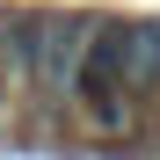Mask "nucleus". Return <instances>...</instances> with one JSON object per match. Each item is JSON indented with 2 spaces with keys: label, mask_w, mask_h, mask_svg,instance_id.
<instances>
[{
  "label": "nucleus",
  "mask_w": 160,
  "mask_h": 160,
  "mask_svg": "<svg viewBox=\"0 0 160 160\" xmlns=\"http://www.w3.org/2000/svg\"><path fill=\"white\" fill-rule=\"evenodd\" d=\"M88 37H95V22H80V15H37V22H29V37H22V80H37L44 95L80 88Z\"/></svg>",
  "instance_id": "f257e3e1"
},
{
  "label": "nucleus",
  "mask_w": 160,
  "mask_h": 160,
  "mask_svg": "<svg viewBox=\"0 0 160 160\" xmlns=\"http://www.w3.org/2000/svg\"><path fill=\"white\" fill-rule=\"evenodd\" d=\"M15 73H22V58H0V117H8V88H15Z\"/></svg>",
  "instance_id": "f03ea898"
}]
</instances>
